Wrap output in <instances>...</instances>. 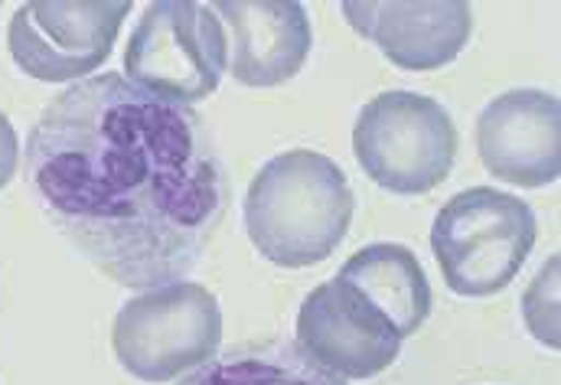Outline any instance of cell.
Listing matches in <instances>:
<instances>
[{"label":"cell","instance_id":"7","mask_svg":"<svg viewBox=\"0 0 561 385\" xmlns=\"http://www.w3.org/2000/svg\"><path fill=\"white\" fill-rule=\"evenodd\" d=\"M131 3H20L7 26V49L20 72L36 82H85L92 79L112 46Z\"/></svg>","mask_w":561,"mask_h":385},{"label":"cell","instance_id":"14","mask_svg":"<svg viewBox=\"0 0 561 385\" xmlns=\"http://www.w3.org/2000/svg\"><path fill=\"white\" fill-rule=\"evenodd\" d=\"M559 268L561 258L552 256L536 274V281L526 287L523 294V320L529 327V333L546 343L549 350L561 347V327H559Z\"/></svg>","mask_w":561,"mask_h":385},{"label":"cell","instance_id":"2","mask_svg":"<svg viewBox=\"0 0 561 385\" xmlns=\"http://www.w3.org/2000/svg\"><path fill=\"white\" fill-rule=\"evenodd\" d=\"M356 196L320 150L294 147L272 157L249 183L242 219L255 252L278 268H310L333 256L353 223Z\"/></svg>","mask_w":561,"mask_h":385},{"label":"cell","instance_id":"5","mask_svg":"<svg viewBox=\"0 0 561 385\" xmlns=\"http://www.w3.org/2000/svg\"><path fill=\"white\" fill-rule=\"evenodd\" d=\"M229 72V33L213 3L153 0L144 7L125 49V79L173 102L209 99Z\"/></svg>","mask_w":561,"mask_h":385},{"label":"cell","instance_id":"11","mask_svg":"<svg viewBox=\"0 0 561 385\" xmlns=\"http://www.w3.org/2000/svg\"><path fill=\"white\" fill-rule=\"evenodd\" d=\"M216 16L229 23V72L249 89H275L294 79L310 49L313 26L297 0H219Z\"/></svg>","mask_w":561,"mask_h":385},{"label":"cell","instance_id":"9","mask_svg":"<svg viewBox=\"0 0 561 385\" xmlns=\"http://www.w3.org/2000/svg\"><path fill=\"white\" fill-rule=\"evenodd\" d=\"M477 154L490 177L542 190L561 177V102L552 92L513 89L477 118Z\"/></svg>","mask_w":561,"mask_h":385},{"label":"cell","instance_id":"13","mask_svg":"<svg viewBox=\"0 0 561 385\" xmlns=\"http://www.w3.org/2000/svg\"><path fill=\"white\" fill-rule=\"evenodd\" d=\"M180 385H343V380L313 366L297 343H245L219 353L206 366L183 376Z\"/></svg>","mask_w":561,"mask_h":385},{"label":"cell","instance_id":"6","mask_svg":"<svg viewBox=\"0 0 561 385\" xmlns=\"http://www.w3.org/2000/svg\"><path fill=\"white\" fill-rule=\"evenodd\" d=\"M353 154L376 186L396 196H424L454 170L457 128L437 99L396 89L363 105Z\"/></svg>","mask_w":561,"mask_h":385},{"label":"cell","instance_id":"4","mask_svg":"<svg viewBox=\"0 0 561 385\" xmlns=\"http://www.w3.org/2000/svg\"><path fill=\"white\" fill-rule=\"evenodd\" d=\"M112 347L125 373L147 385H167L206 366L222 347V307L196 281H170L122 304Z\"/></svg>","mask_w":561,"mask_h":385},{"label":"cell","instance_id":"3","mask_svg":"<svg viewBox=\"0 0 561 385\" xmlns=\"http://www.w3.org/2000/svg\"><path fill=\"white\" fill-rule=\"evenodd\" d=\"M536 236L539 223L529 203L496 186H470L437 210L431 252L454 294L493 297L516 281Z\"/></svg>","mask_w":561,"mask_h":385},{"label":"cell","instance_id":"12","mask_svg":"<svg viewBox=\"0 0 561 385\" xmlns=\"http://www.w3.org/2000/svg\"><path fill=\"white\" fill-rule=\"evenodd\" d=\"M336 278L353 284L376 310H382L402 340L419 333L431 314V284L409 246L373 242L350 256Z\"/></svg>","mask_w":561,"mask_h":385},{"label":"cell","instance_id":"1","mask_svg":"<svg viewBox=\"0 0 561 385\" xmlns=\"http://www.w3.org/2000/svg\"><path fill=\"white\" fill-rule=\"evenodd\" d=\"M26 183L46 219L125 287L186 281L229 206L203 118L99 72L56 95L26 137Z\"/></svg>","mask_w":561,"mask_h":385},{"label":"cell","instance_id":"15","mask_svg":"<svg viewBox=\"0 0 561 385\" xmlns=\"http://www.w3.org/2000/svg\"><path fill=\"white\" fill-rule=\"evenodd\" d=\"M16 167H20V137L10 118L0 112V190L16 177Z\"/></svg>","mask_w":561,"mask_h":385},{"label":"cell","instance_id":"8","mask_svg":"<svg viewBox=\"0 0 561 385\" xmlns=\"http://www.w3.org/2000/svg\"><path fill=\"white\" fill-rule=\"evenodd\" d=\"M297 350L323 373L363 383L399 360L402 337L353 284L333 278L304 297L297 310Z\"/></svg>","mask_w":561,"mask_h":385},{"label":"cell","instance_id":"10","mask_svg":"<svg viewBox=\"0 0 561 385\" xmlns=\"http://www.w3.org/2000/svg\"><path fill=\"white\" fill-rule=\"evenodd\" d=\"M350 26L369 39L392 66L405 72H434L454 63L473 33V13L460 0L437 3H343Z\"/></svg>","mask_w":561,"mask_h":385}]
</instances>
